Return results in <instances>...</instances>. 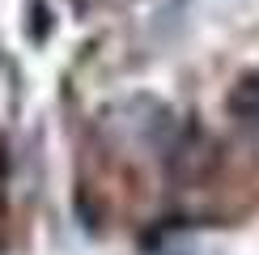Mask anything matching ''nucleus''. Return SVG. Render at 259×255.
<instances>
[{
    "instance_id": "1",
    "label": "nucleus",
    "mask_w": 259,
    "mask_h": 255,
    "mask_svg": "<svg viewBox=\"0 0 259 255\" xmlns=\"http://www.w3.org/2000/svg\"><path fill=\"white\" fill-rule=\"evenodd\" d=\"M230 111L238 115L242 123H251V128H259V77H246L238 90L230 94Z\"/></svg>"
}]
</instances>
